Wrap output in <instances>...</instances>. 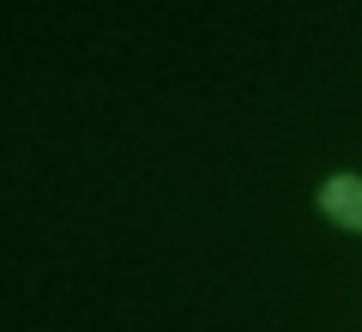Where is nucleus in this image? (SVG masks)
Segmentation results:
<instances>
[{
    "label": "nucleus",
    "instance_id": "1",
    "mask_svg": "<svg viewBox=\"0 0 362 332\" xmlns=\"http://www.w3.org/2000/svg\"><path fill=\"white\" fill-rule=\"evenodd\" d=\"M320 212L344 230H362V176H332L320 188Z\"/></svg>",
    "mask_w": 362,
    "mask_h": 332
}]
</instances>
